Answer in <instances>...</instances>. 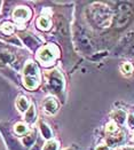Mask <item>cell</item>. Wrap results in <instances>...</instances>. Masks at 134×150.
I'll return each instance as SVG.
<instances>
[{
  "label": "cell",
  "instance_id": "obj_1",
  "mask_svg": "<svg viewBox=\"0 0 134 150\" xmlns=\"http://www.w3.org/2000/svg\"><path fill=\"white\" fill-rule=\"evenodd\" d=\"M133 15V9L131 4L128 2H121L117 6V14L115 17V26L117 29H124L130 24Z\"/></svg>",
  "mask_w": 134,
  "mask_h": 150
},
{
  "label": "cell",
  "instance_id": "obj_2",
  "mask_svg": "<svg viewBox=\"0 0 134 150\" xmlns=\"http://www.w3.org/2000/svg\"><path fill=\"white\" fill-rule=\"evenodd\" d=\"M93 18L96 22V24L100 26H104L109 23L110 21V11L107 9V7H101L98 8L94 14H93Z\"/></svg>",
  "mask_w": 134,
  "mask_h": 150
},
{
  "label": "cell",
  "instance_id": "obj_3",
  "mask_svg": "<svg viewBox=\"0 0 134 150\" xmlns=\"http://www.w3.org/2000/svg\"><path fill=\"white\" fill-rule=\"evenodd\" d=\"M30 16V12L24 8V7H21V8H17L15 12H14V17L17 20V21H25L28 20Z\"/></svg>",
  "mask_w": 134,
  "mask_h": 150
},
{
  "label": "cell",
  "instance_id": "obj_4",
  "mask_svg": "<svg viewBox=\"0 0 134 150\" xmlns=\"http://www.w3.org/2000/svg\"><path fill=\"white\" fill-rule=\"evenodd\" d=\"M39 59L43 61V62H50L53 59H54V54H53V52L50 50V48H44V50H41L40 53H39Z\"/></svg>",
  "mask_w": 134,
  "mask_h": 150
},
{
  "label": "cell",
  "instance_id": "obj_5",
  "mask_svg": "<svg viewBox=\"0 0 134 150\" xmlns=\"http://www.w3.org/2000/svg\"><path fill=\"white\" fill-rule=\"evenodd\" d=\"M50 85H52V87L54 88L56 92H60L63 87V81H62L61 77L57 75H53L52 76V78H50Z\"/></svg>",
  "mask_w": 134,
  "mask_h": 150
},
{
  "label": "cell",
  "instance_id": "obj_6",
  "mask_svg": "<svg viewBox=\"0 0 134 150\" xmlns=\"http://www.w3.org/2000/svg\"><path fill=\"white\" fill-rule=\"evenodd\" d=\"M78 41H79L80 46L84 50H91V48H93V44H92L91 39L88 37H86L85 35H78Z\"/></svg>",
  "mask_w": 134,
  "mask_h": 150
},
{
  "label": "cell",
  "instance_id": "obj_7",
  "mask_svg": "<svg viewBox=\"0 0 134 150\" xmlns=\"http://www.w3.org/2000/svg\"><path fill=\"white\" fill-rule=\"evenodd\" d=\"M37 72H38V69H37L36 64H33V63H29V64L25 67V75L28 76V77L36 78Z\"/></svg>",
  "mask_w": 134,
  "mask_h": 150
},
{
  "label": "cell",
  "instance_id": "obj_8",
  "mask_svg": "<svg viewBox=\"0 0 134 150\" xmlns=\"http://www.w3.org/2000/svg\"><path fill=\"white\" fill-rule=\"evenodd\" d=\"M45 108H46V110H47L48 112L54 113L57 110V103L54 100H48L45 103Z\"/></svg>",
  "mask_w": 134,
  "mask_h": 150
},
{
  "label": "cell",
  "instance_id": "obj_9",
  "mask_svg": "<svg viewBox=\"0 0 134 150\" xmlns=\"http://www.w3.org/2000/svg\"><path fill=\"white\" fill-rule=\"evenodd\" d=\"M14 60V56L9 53H0V63L4 64V63H8L12 62Z\"/></svg>",
  "mask_w": 134,
  "mask_h": 150
},
{
  "label": "cell",
  "instance_id": "obj_10",
  "mask_svg": "<svg viewBox=\"0 0 134 150\" xmlns=\"http://www.w3.org/2000/svg\"><path fill=\"white\" fill-rule=\"evenodd\" d=\"M1 31L4 33H6V35H11V33L14 32V26L11 23H5L1 26Z\"/></svg>",
  "mask_w": 134,
  "mask_h": 150
},
{
  "label": "cell",
  "instance_id": "obj_11",
  "mask_svg": "<svg viewBox=\"0 0 134 150\" xmlns=\"http://www.w3.org/2000/svg\"><path fill=\"white\" fill-rule=\"evenodd\" d=\"M38 25L43 29H48L49 25H50V21L46 17H40L39 21H38Z\"/></svg>",
  "mask_w": 134,
  "mask_h": 150
},
{
  "label": "cell",
  "instance_id": "obj_12",
  "mask_svg": "<svg viewBox=\"0 0 134 150\" xmlns=\"http://www.w3.org/2000/svg\"><path fill=\"white\" fill-rule=\"evenodd\" d=\"M17 105H18V109L21 111H25L26 108H28V100L25 98H21L20 100L17 101Z\"/></svg>",
  "mask_w": 134,
  "mask_h": 150
},
{
  "label": "cell",
  "instance_id": "obj_13",
  "mask_svg": "<svg viewBox=\"0 0 134 150\" xmlns=\"http://www.w3.org/2000/svg\"><path fill=\"white\" fill-rule=\"evenodd\" d=\"M57 149V146H56V143L55 142H48L46 146H45V148H44V150H56Z\"/></svg>",
  "mask_w": 134,
  "mask_h": 150
},
{
  "label": "cell",
  "instance_id": "obj_14",
  "mask_svg": "<svg viewBox=\"0 0 134 150\" xmlns=\"http://www.w3.org/2000/svg\"><path fill=\"white\" fill-rule=\"evenodd\" d=\"M15 131H16L17 133L22 134V133H24L25 131H26V127H25L23 124H18V125H16V127H15Z\"/></svg>",
  "mask_w": 134,
  "mask_h": 150
},
{
  "label": "cell",
  "instance_id": "obj_15",
  "mask_svg": "<svg viewBox=\"0 0 134 150\" xmlns=\"http://www.w3.org/2000/svg\"><path fill=\"white\" fill-rule=\"evenodd\" d=\"M132 40H134V30L133 31H130L125 36V41H132Z\"/></svg>",
  "mask_w": 134,
  "mask_h": 150
},
{
  "label": "cell",
  "instance_id": "obj_16",
  "mask_svg": "<svg viewBox=\"0 0 134 150\" xmlns=\"http://www.w3.org/2000/svg\"><path fill=\"white\" fill-rule=\"evenodd\" d=\"M41 128H43V133H44V134H45V132H46V138H47V139L50 138V132H49V129L47 128V126L43 125V127H41Z\"/></svg>",
  "mask_w": 134,
  "mask_h": 150
},
{
  "label": "cell",
  "instance_id": "obj_17",
  "mask_svg": "<svg viewBox=\"0 0 134 150\" xmlns=\"http://www.w3.org/2000/svg\"><path fill=\"white\" fill-rule=\"evenodd\" d=\"M32 141H33V135H32V134H31V135H29L28 138L24 139V143H26V144H30Z\"/></svg>",
  "mask_w": 134,
  "mask_h": 150
},
{
  "label": "cell",
  "instance_id": "obj_18",
  "mask_svg": "<svg viewBox=\"0 0 134 150\" xmlns=\"http://www.w3.org/2000/svg\"><path fill=\"white\" fill-rule=\"evenodd\" d=\"M128 124L131 127H134V116H130V118H128Z\"/></svg>",
  "mask_w": 134,
  "mask_h": 150
},
{
  "label": "cell",
  "instance_id": "obj_19",
  "mask_svg": "<svg viewBox=\"0 0 134 150\" xmlns=\"http://www.w3.org/2000/svg\"><path fill=\"white\" fill-rule=\"evenodd\" d=\"M130 53H131L132 55H134V44L131 45V47H130Z\"/></svg>",
  "mask_w": 134,
  "mask_h": 150
},
{
  "label": "cell",
  "instance_id": "obj_20",
  "mask_svg": "<svg viewBox=\"0 0 134 150\" xmlns=\"http://www.w3.org/2000/svg\"><path fill=\"white\" fill-rule=\"evenodd\" d=\"M98 150H108V148L107 147H100V148H98Z\"/></svg>",
  "mask_w": 134,
  "mask_h": 150
}]
</instances>
